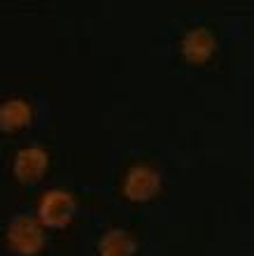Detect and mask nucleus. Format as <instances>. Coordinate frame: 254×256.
<instances>
[{
	"label": "nucleus",
	"instance_id": "1",
	"mask_svg": "<svg viewBox=\"0 0 254 256\" xmlns=\"http://www.w3.org/2000/svg\"><path fill=\"white\" fill-rule=\"evenodd\" d=\"M5 238L10 250L19 256H38L45 250V242H47L45 228L40 226V222L28 214L12 216V222L7 224Z\"/></svg>",
	"mask_w": 254,
	"mask_h": 256
},
{
	"label": "nucleus",
	"instance_id": "2",
	"mask_svg": "<svg viewBox=\"0 0 254 256\" xmlns=\"http://www.w3.org/2000/svg\"><path fill=\"white\" fill-rule=\"evenodd\" d=\"M77 200L66 189H49L38 202V222L42 228H66L75 219Z\"/></svg>",
	"mask_w": 254,
	"mask_h": 256
},
{
	"label": "nucleus",
	"instance_id": "3",
	"mask_svg": "<svg viewBox=\"0 0 254 256\" xmlns=\"http://www.w3.org/2000/svg\"><path fill=\"white\" fill-rule=\"evenodd\" d=\"M121 191L131 202H149L161 191V175L149 166H131L124 175Z\"/></svg>",
	"mask_w": 254,
	"mask_h": 256
},
{
	"label": "nucleus",
	"instance_id": "4",
	"mask_svg": "<svg viewBox=\"0 0 254 256\" xmlns=\"http://www.w3.org/2000/svg\"><path fill=\"white\" fill-rule=\"evenodd\" d=\"M49 168V154L42 147H24L14 156V177L19 184H38Z\"/></svg>",
	"mask_w": 254,
	"mask_h": 256
},
{
	"label": "nucleus",
	"instance_id": "5",
	"mask_svg": "<svg viewBox=\"0 0 254 256\" xmlns=\"http://www.w3.org/2000/svg\"><path fill=\"white\" fill-rule=\"evenodd\" d=\"M214 49H217V40H214V35L205 26L187 30V35L182 38V44H180V52L189 66H203V63H207L212 58Z\"/></svg>",
	"mask_w": 254,
	"mask_h": 256
},
{
	"label": "nucleus",
	"instance_id": "6",
	"mask_svg": "<svg viewBox=\"0 0 254 256\" xmlns=\"http://www.w3.org/2000/svg\"><path fill=\"white\" fill-rule=\"evenodd\" d=\"M33 119V110L24 98H10L0 105V130L3 133H17L26 128Z\"/></svg>",
	"mask_w": 254,
	"mask_h": 256
},
{
	"label": "nucleus",
	"instance_id": "7",
	"mask_svg": "<svg viewBox=\"0 0 254 256\" xmlns=\"http://www.w3.org/2000/svg\"><path fill=\"white\" fill-rule=\"evenodd\" d=\"M135 240L124 228H110L98 242V256H133Z\"/></svg>",
	"mask_w": 254,
	"mask_h": 256
}]
</instances>
